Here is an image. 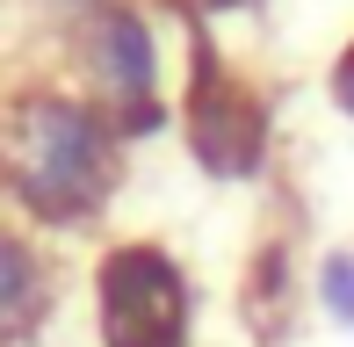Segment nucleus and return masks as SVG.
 I'll return each instance as SVG.
<instances>
[{
	"instance_id": "obj_1",
	"label": "nucleus",
	"mask_w": 354,
	"mask_h": 347,
	"mask_svg": "<svg viewBox=\"0 0 354 347\" xmlns=\"http://www.w3.org/2000/svg\"><path fill=\"white\" fill-rule=\"evenodd\" d=\"M123 181L116 123L66 87H22L0 109V196L37 225H87Z\"/></svg>"
},
{
	"instance_id": "obj_2",
	"label": "nucleus",
	"mask_w": 354,
	"mask_h": 347,
	"mask_svg": "<svg viewBox=\"0 0 354 347\" xmlns=\"http://www.w3.org/2000/svg\"><path fill=\"white\" fill-rule=\"evenodd\" d=\"M94 326L102 347H188L196 290L159 239H116L94 261Z\"/></svg>"
},
{
	"instance_id": "obj_3",
	"label": "nucleus",
	"mask_w": 354,
	"mask_h": 347,
	"mask_svg": "<svg viewBox=\"0 0 354 347\" xmlns=\"http://www.w3.org/2000/svg\"><path fill=\"white\" fill-rule=\"evenodd\" d=\"M181 131L203 174L246 181L268 160V94L217 51L203 29H188V87H181Z\"/></svg>"
},
{
	"instance_id": "obj_4",
	"label": "nucleus",
	"mask_w": 354,
	"mask_h": 347,
	"mask_svg": "<svg viewBox=\"0 0 354 347\" xmlns=\"http://www.w3.org/2000/svg\"><path fill=\"white\" fill-rule=\"evenodd\" d=\"M73 51H80V73H87V102L123 131H152L159 123V44L131 0H94L73 29Z\"/></svg>"
},
{
	"instance_id": "obj_5",
	"label": "nucleus",
	"mask_w": 354,
	"mask_h": 347,
	"mask_svg": "<svg viewBox=\"0 0 354 347\" xmlns=\"http://www.w3.org/2000/svg\"><path fill=\"white\" fill-rule=\"evenodd\" d=\"M44 319H51V275H44V254L15 225H0V347H29Z\"/></svg>"
},
{
	"instance_id": "obj_6",
	"label": "nucleus",
	"mask_w": 354,
	"mask_h": 347,
	"mask_svg": "<svg viewBox=\"0 0 354 347\" xmlns=\"http://www.w3.org/2000/svg\"><path fill=\"white\" fill-rule=\"evenodd\" d=\"M318 297H326V311L340 326H354V246L326 254V268H318Z\"/></svg>"
},
{
	"instance_id": "obj_7",
	"label": "nucleus",
	"mask_w": 354,
	"mask_h": 347,
	"mask_svg": "<svg viewBox=\"0 0 354 347\" xmlns=\"http://www.w3.org/2000/svg\"><path fill=\"white\" fill-rule=\"evenodd\" d=\"M333 102L354 116V37L340 44V58H333Z\"/></svg>"
},
{
	"instance_id": "obj_8",
	"label": "nucleus",
	"mask_w": 354,
	"mask_h": 347,
	"mask_svg": "<svg viewBox=\"0 0 354 347\" xmlns=\"http://www.w3.org/2000/svg\"><path fill=\"white\" fill-rule=\"evenodd\" d=\"M224 8H239V0H188V15H224Z\"/></svg>"
}]
</instances>
